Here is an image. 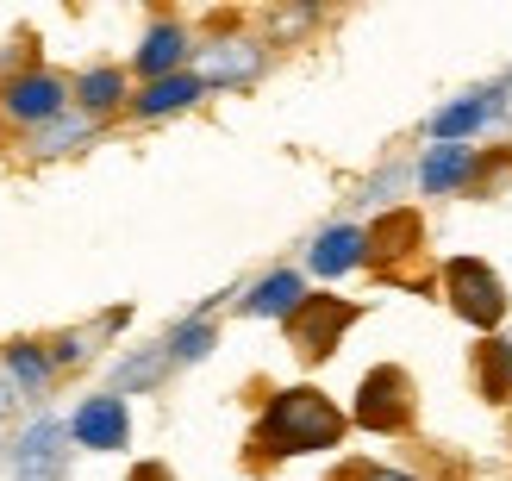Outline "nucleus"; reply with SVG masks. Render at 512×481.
Segmentation results:
<instances>
[{
	"mask_svg": "<svg viewBox=\"0 0 512 481\" xmlns=\"http://www.w3.org/2000/svg\"><path fill=\"white\" fill-rule=\"evenodd\" d=\"M344 432H350V413L331 394L300 382V388L269 394V407L250 432V450H263L269 463H288V457H313V450H338Z\"/></svg>",
	"mask_w": 512,
	"mask_h": 481,
	"instance_id": "f257e3e1",
	"label": "nucleus"
},
{
	"mask_svg": "<svg viewBox=\"0 0 512 481\" xmlns=\"http://www.w3.org/2000/svg\"><path fill=\"white\" fill-rule=\"evenodd\" d=\"M350 419L363 425V432H381V438L413 432V419H419V382H413L400 363L369 369L363 382H356V407H350Z\"/></svg>",
	"mask_w": 512,
	"mask_h": 481,
	"instance_id": "f03ea898",
	"label": "nucleus"
},
{
	"mask_svg": "<svg viewBox=\"0 0 512 481\" xmlns=\"http://www.w3.org/2000/svg\"><path fill=\"white\" fill-rule=\"evenodd\" d=\"M438 282H444L450 313L463 319V325H475V332H500V325H506V307H512V300H506V282H500V275L481 263V257H450Z\"/></svg>",
	"mask_w": 512,
	"mask_h": 481,
	"instance_id": "7ed1b4c3",
	"label": "nucleus"
},
{
	"mask_svg": "<svg viewBox=\"0 0 512 481\" xmlns=\"http://www.w3.org/2000/svg\"><path fill=\"white\" fill-rule=\"evenodd\" d=\"M363 319V307L356 300H338V294H306L294 319H288V350L300 363H325V357H338V344L344 332Z\"/></svg>",
	"mask_w": 512,
	"mask_h": 481,
	"instance_id": "20e7f679",
	"label": "nucleus"
},
{
	"mask_svg": "<svg viewBox=\"0 0 512 481\" xmlns=\"http://www.w3.org/2000/svg\"><path fill=\"white\" fill-rule=\"evenodd\" d=\"M75 107V88L63 82L57 69H19L7 88H0V113H7L13 125H25V132H38V125L63 119Z\"/></svg>",
	"mask_w": 512,
	"mask_h": 481,
	"instance_id": "39448f33",
	"label": "nucleus"
},
{
	"mask_svg": "<svg viewBox=\"0 0 512 481\" xmlns=\"http://www.w3.org/2000/svg\"><path fill=\"white\" fill-rule=\"evenodd\" d=\"M69 438L82 444V450H125V444H132V413H125L119 394H94V400L75 407Z\"/></svg>",
	"mask_w": 512,
	"mask_h": 481,
	"instance_id": "423d86ee",
	"label": "nucleus"
},
{
	"mask_svg": "<svg viewBox=\"0 0 512 481\" xmlns=\"http://www.w3.org/2000/svg\"><path fill=\"white\" fill-rule=\"evenodd\" d=\"M419 250H425V219H419L413 207H394V213H381V219L369 225V263H375V269L394 275V263L419 257Z\"/></svg>",
	"mask_w": 512,
	"mask_h": 481,
	"instance_id": "0eeeda50",
	"label": "nucleus"
},
{
	"mask_svg": "<svg viewBox=\"0 0 512 481\" xmlns=\"http://www.w3.org/2000/svg\"><path fill=\"white\" fill-rule=\"evenodd\" d=\"M188 50H194L188 25H182V19H157V25H150V32H144V44H138L132 69L144 75V82H169V75H182Z\"/></svg>",
	"mask_w": 512,
	"mask_h": 481,
	"instance_id": "6e6552de",
	"label": "nucleus"
},
{
	"mask_svg": "<svg viewBox=\"0 0 512 481\" xmlns=\"http://www.w3.org/2000/svg\"><path fill=\"white\" fill-rule=\"evenodd\" d=\"M69 425H57V419H38L32 432L19 438V481H57L63 475V463H69Z\"/></svg>",
	"mask_w": 512,
	"mask_h": 481,
	"instance_id": "1a4fd4ad",
	"label": "nucleus"
},
{
	"mask_svg": "<svg viewBox=\"0 0 512 481\" xmlns=\"http://www.w3.org/2000/svg\"><path fill=\"white\" fill-rule=\"evenodd\" d=\"M475 169H481L475 144H438V150H425V163H419V188L425 194H456V188L475 182Z\"/></svg>",
	"mask_w": 512,
	"mask_h": 481,
	"instance_id": "9d476101",
	"label": "nucleus"
},
{
	"mask_svg": "<svg viewBox=\"0 0 512 481\" xmlns=\"http://www.w3.org/2000/svg\"><path fill=\"white\" fill-rule=\"evenodd\" d=\"M119 107H132V75L125 69H88V75H75V113H88V119H113Z\"/></svg>",
	"mask_w": 512,
	"mask_h": 481,
	"instance_id": "9b49d317",
	"label": "nucleus"
},
{
	"mask_svg": "<svg viewBox=\"0 0 512 481\" xmlns=\"http://www.w3.org/2000/svg\"><path fill=\"white\" fill-rule=\"evenodd\" d=\"M500 94H506V88L463 94L456 107H444L438 119H431V138H438V144H463V132H481L488 119H500V113H506V107H500Z\"/></svg>",
	"mask_w": 512,
	"mask_h": 481,
	"instance_id": "f8f14e48",
	"label": "nucleus"
},
{
	"mask_svg": "<svg viewBox=\"0 0 512 481\" xmlns=\"http://www.w3.org/2000/svg\"><path fill=\"white\" fill-rule=\"evenodd\" d=\"M306 263H313V275H344L356 263H369V232H356V225H331V232L313 238V250H306Z\"/></svg>",
	"mask_w": 512,
	"mask_h": 481,
	"instance_id": "ddd939ff",
	"label": "nucleus"
},
{
	"mask_svg": "<svg viewBox=\"0 0 512 481\" xmlns=\"http://www.w3.org/2000/svg\"><path fill=\"white\" fill-rule=\"evenodd\" d=\"M207 94V82L200 75H169V82H144L138 94H132V119H169V113H188L194 100Z\"/></svg>",
	"mask_w": 512,
	"mask_h": 481,
	"instance_id": "4468645a",
	"label": "nucleus"
},
{
	"mask_svg": "<svg viewBox=\"0 0 512 481\" xmlns=\"http://www.w3.org/2000/svg\"><path fill=\"white\" fill-rule=\"evenodd\" d=\"M300 300H306L300 275H294V269H275V275H263V282L244 294V313H250V319H281V325H288Z\"/></svg>",
	"mask_w": 512,
	"mask_h": 481,
	"instance_id": "2eb2a0df",
	"label": "nucleus"
},
{
	"mask_svg": "<svg viewBox=\"0 0 512 481\" xmlns=\"http://www.w3.org/2000/svg\"><path fill=\"white\" fill-rule=\"evenodd\" d=\"M250 75H263V44L225 38V44L207 50V69H200V82H250Z\"/></svg>",
	"mask_w": 512,
	"mask_h": 481,
	"instance_id": "dca6fc26",
	"label": "nucleus"
},
{
	"mask_svg": "<svg viewBox=\"0 0 512 481\" xmlns=\"http://www.w3.org/2000/svg\"><path fill=\"white\" fill-rule=\"evenodd\" d=\"M100 132V119H88V113H63V119H50V125H38V132H25V150L32 157H57V150H75V144H88Z\"/></svg>",
	"mask_w": 512,
	"mask_h": 481,
	"instance_id": "f3484780",
	"label": "nucleus"
},
{
	"mask_svg": "<svg viewBox=\"0 0 512 481\" xmlns=\"http://www.w3.org/2000/svg\"><path fill=\"white\" fill-rule=\"evenodd\" d=\"M475 388H481V400H506L512 394V344L488 338L475 350Z\"/></svg>",
	"mask_w": 512,
	"mask_h": 481,
	"instance_id": "a211bd4d",
	"label": "nucleus"
},
{
	"mask_svg": "<svg viewBox=\"0 0 512 481\" xmlns=\"http://www.w3.org/2000/svg\"><path fill=\"white\" fill-rule=\"evenodd\" d=\"M7 369H13V382H19V388H32V394L50 382V375H57V363H50V350H44V344H13V350H7Z\"/></svg>",
	"mask_w": 512,
	"mask_h": 481,
	"instance_id": "6ab92c4d",
	"label": "nucleus"
},
{
	"mask_svg": "<svg viewBox=\"0 0 512 481\" xmlns=\"http://www.w3.org/2000/svg\"><path fill=\"white\" fill-rule=\"evenodd\" d=\"M163 344H169L175 369H182V363H200V357H207V344H213V325H207V319H188V325H175Z\"/></svg>",
	"mask_w": 512,
	"mask_h": 481,
	"instance_id": "aec40b11",
	"label": "nucleus"
},
{
	"mask_svg": "<svg viewBox=\"0 0 512 481\" xmlns=\"http://www.w3.org/2000/svg\"><path fill=\"white\" fill-rule=\"evenodd\" d=\"M338 481H406V475H388L375 463H350V469H338Z\"/></svg>",
	"mask_w": 512,
	"mask_h": 481,
	"instance_id": "412c9836",
	"label": "nucleus"
},
{
	"mask_svg": "<svg viewBox=\"0 0 512 481\" xmlns=\"http://www.w3.org/2000/svg\"><path fill=\"white\" fill-rule=\"evenodd\" d=\"M132 481H175V475H169V463H138Z\"/></svg>",
	"mask_w": 512,
	"mask_h": 481,
	"instance_id": "4be33fe9",
	"label": "nucleus"
}]
</instances>
